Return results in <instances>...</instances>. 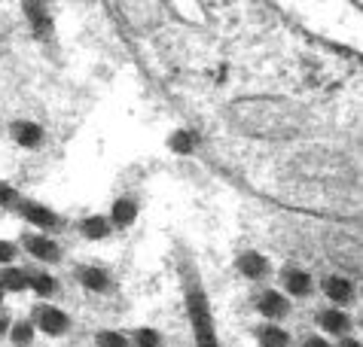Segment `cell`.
<instances>
[{"mask_svg": "<svg viewBox=\"0 0 363 347\" xmlns=\"http://www.w3.org/2000/svg\"><path fill=\"white\" fill-rule=\"evenodd\" d=\"M320 326L330 332V335H345L348 329H351V320L345 317V311H324L320 314Z\"/></svg>", "mask_w": 363, "mask_h": 347, "instance_id": "7c38bea8", "label": "cell"}, {"mask_svg": "<svg viewBox=\"0 0 363 347\" xmlns=\"http://www.w3.org/2000/svg\"><path fill=\"white\" fill-rule=\"evenodd\" d=\"M257 308H259V314H263V317L281 320V317H287V314H290V302H287L281 292L266 290V292L257 295Z\"/></svg>", "mask_w": 363, "mask_h": 347, "instance_id": "277c9868", "label": "cell"}, {"mask_svg": "<svg viewBox=\"0 0 363 347\" xmlns=\"http://www.w3.org/2000/svg\"><path fill=\"white\" fill-rule=\"evenodd\" d=\"M186 311H189V323H193L199 347H220L214 317H211L208 299H205V292L199 290V283H186Z\"/></svg>", "mask_w": 363, "mask_h": 347, "instance_id": "6da1fadb", "label": "cell"}, {"mask_svg": "<svg viewBox=\"0 0 363 347\" xmlns=\"http://www.w3.org/2000/svg\"><path fill=\"white\" fill-rule=\"evenodd\" d=\"M16 244H9V241H0V265H6V262H13L16 259Z\"/></svg>", "mask_w": 363, "mask_h": 347, "instance_id": "603a6c76", "label": "cell"}, {"mask_svg": "<svg viewBox=\"0 0 363 347\" xmlns=\"http://www.w3.org/2000/svg\"><path fill=\"white\" fill-rule=\"evenodd\" d=\"M281 283L287 287L290 295H299V299L311 292V274L302 271V268H284L281 271Z\"/></svg>", "mask_w": 363, "mask_h": 347, "instance_id": "52a82bcc", "label": "cell"}, {"mask_svg": "<svg viewBox=\"0 0 363 347\" xmlns=\"http://www.w3.org/2000/svg\"><path fill=\"white\" fill-rule=\"evenodd\" d=\"M0 290H13V292H22L28 290V278H25V271H18V268H4L0 271Z\"/></svg>", "mask_w": 363, "mask_h": 347, "instance_id": "9a60e30c", "label": "cell"}, {"mask_svg": "<svg viewBox=\"0 0 363 347\" xmlns=\"http://www.w3.org/2000/svg\"><path fill=\"white\" fill-rule=\"evenodd\" d=\"M235 265H238V271L245 274L247 280H259V278H263V274L269 271V262H266V256H259V253H254V250L241 253Z\"/></svg>", "mask_w": 363, "mask_h": 347, "instance_id": "ba28073f", "label": "cell"}, {"mask_svg": "<svg viewBox=\"0 0 363 347\" xmlns=\"http://www.w3.org/2000/svg\"><path fill=\"white\" fill-rule=\"evenodd\" d=\"M25 13L31 16V22H34V28H37V34H43V30H49V16H46V9H43V6L28 4V6H25Z\"/></svg>", "mask_w": 363, "mask_h": 347, "instance_id": "d6986e66", "label": "cell"}, {"mask_svg": "<svg viewBox=\"0 0 363 347\" xmlns=\"http://www.w3.org/2000/svg\"><path fill=\"white\" fill-rule=\"evenodd\" d=\"M9 339H13L16 347H28L34 341V323H16L13 332H9Z\"/></svg>", "mask_w": 363, "mask_h": 347, "instance_id": "ac0fdd59", "label": "cell"}, {"mask_svg": "<svg viewBox=\"0 0 363 347\" xmlns=\"http://www.w3.org/2000/svg\"><path fill=\"white\" fill-rule=\"evenodd\" d=\"M22 244H25V250L31 253V256L43 259V262H55L58 256H62L58 244L52 238H43V234H22Z\"/></svg>", "mask_w": 363, "mask_h": 347, "instance_id": "5b68a950", "label": "cell"}, {"mask_svg": "<svg viewBox=\"0 0 363 347\" xmlns=\"http://www.w3.org/2000/svg\"><path fill=\"white\" fill-rule=\"evenodd\" d=\"M77 280L83 283L86 290H92V292H107L110 290V278L101 268H95V265H83V268H77Z\"/></svg>", "mask_w": 363, "mask_h": 347, "instance_id": "9c48e42d", "label": "cell"}, {"mask_svg": "<svg viewBox=\"0 0 363 347\" xmlns=\"http://www.w3.org/2000/svg\"><path fill=\"white\" fill-rule=\"evenodd\" d=\"M135 344L138 347H159V344H162V339H159L156 329H138L135 332Z\"/></svg>", "mask_w": 363, "mask_h": 347, "instance_id": "ffe728a7", "label": "cell"}, {"mask_svg": "<svg viewBox=\"0 0 363 347\" xmlns=\"http://www.w3.org/2000/svg\"><path fill=\"white\" fill-rule=\"evenodd\" d=\"M34 326L43 329L46 335H62L67 329V317L52 305H37L34 308Z\"/></svg>", "mask_w": 363, "mask_h": 347, "instance_id": "7a4b0ae2", "label": "cell"}, {"mask_svg": "<svg viewBox=\"0 0 363 347\" xmlns=\"http://www.w3.org/2000/svg\"><path fill=\"white\" fill-rule=\"evenodd\" d=\"M110 213H113V217H110L113 220V226H132L135 217H138V204L132 198H116Z\"/></svg>", "mask_w": 363, "mask_h": 347, "instance_id": "8fae6325", "label": "cell"}, {"mask_svg": "<svg viewBox=\"0 0 363 347\" xmlns=\"http://www.w3.org/2000/svg\"><path fill=\"white\" fill-rule=\"evenodd\" d=\"M18 210L25 213V220H31L34 226L40 229H55L58 226V217L43 204H34V201H18Z\"/></svg>", "mask_w": 363, "mask_h": 347, "instance_id": "8992f818", "label": "cell"}, {"mask_svg": "<svg viewBox=\"0 0 363 347\" xmlns=\"http://www.w3.org/2000/svg\"><path fill=\"white\" fill-rule=\"evenodd\" d=\"M168 149H171V152H177V156H189V152L196 149V135H193L189 128L174 131V135L168 137Z\"/></svg>", "mask_w": 363, "mask_h": 347, "instance_id": "4fadbf2b", "label": "cell"}, {"mask_svg": "<svg viewBox=\"0 0 363 347\" xmlns=\"http://www.w3.org/2000/svg\"><path fill=\"white\" fill-rule=\"evenodd\" d=\"M339 347H360V341L357 339H348V335H345V339L339 341Z\"/></svg>", "mask_w": 363, "mask_h": 347, "instance_id": "d4e9b609", "label": "cell"}, {"mask_svg": "<svg viewBox=\"0 0 363 347\" xmlns=\"http://www.w3.org/2000/svg\"><path fill=\"white\" fill-rule=\"evenodd\" d=\"M324 290L336 305H348L351 299H354V287H351V280H345V278H327Z\"/></svg>", "mask_w": 363, "mask_h": 347, "instance_id": "30bf717a", "label": "cell"}, {"mask_svg": "<svg viewBox=\"0 0 363 347\" xmlns=\"http://www.w3.org/2000/svg\"><path fill=\"white\" fill-rule=\"evenodd\" d=\"M9 137H13L18 147H25V149L43 147V128H40L37 122H28V119L13 122V125H9Z\"/></svg>", "mask_w": 363, "mask_h": 347, "instance_id": "3957f363", "label": "cell"}, {"mask_svg": "<svg viewBox=\"0 0 363 347\" xmlns=\"http://www.w3.org/2000/svg\"><path fill=\"white\" fill-rule=\"evenodd\" d=\"M0 302H4V290H0Z\"/></svg>", "mask_w": 363, "mask_h": 347, "instance_id": "4316f807", "label": "cell"}, {"mask_svg": "<svg viewBox=\"0 0 363 347\" xmlns=\"http://www.w3.org/2000/svg\"><path fill=\"white\" fill-rule=\"evenodd\" d=\"M257 335H259V347H290V335L281 326H263Z\"/></svg>", "mask_w": 363, "mask_h": 347, "instance_id": "5bb4252c", "label": "cell"}, {"mask_svg": "<svg viewBox=\"0 0 363 347\" xmlns=\"http://www.w3.org/2000/svg\"><path fill=\"white\" fill-rule=\"evenodd\" d=\"M28 278V287H31L34 292H40V295H52L55 292V280L49 278V274H43V271H31V274H25Z\"/></svg>", "mask_w": 363, "mask_h": 347, "instance_id": "e0dca14e", "label": "cell"}, {"mask_svg": "<svg viewBox=\"0 0 363 347\" xmlns=\"http://www.w3.org/2000/svg\"><path fill=\"white\" fill-rule=\"evenodd\" d=\"M302 347H333V344H330V341H324L320 335H308L306 344H302Z\"/></svg>", "mask_w": 363, "mask_h": 347, "instance_id": "cb8c5ba5", "label": "cell"}, {"mask_svg": "<svg viewBox=\"0 0 363 347\" xmlns=\"http://www.w3.org/2000/svg\"><path fill=\"white\" fill-rule=\"evenodd\" d=\"M98 347H128L119 332H98Z\"/></svg>", "mask_w": 363, "mask_h": 347, "instance_id": "44dd1931", "label": "cell"}, {"mask_svg": "<svg viewBox=\"0 0 363 347\" xmlns=\"http://www.w3.org/2000/svg\"><path fill=\"white\" fill-rule=\"evenodd\" d=\"M83 234L86 238H92V241H101V238H107L110 234V222L104 220V217H89V220H83Z\"/></svg>", "mask_w": 363, "mask_h": 347, "instance_id": "2e32d148", "label": "cell"}, {"mask_svg": "<svg viewBox=\"0 0 363 347\" xmlns=\"http://www.w3.org/2000/svg\"><path fill=\"white\" fill-rule=\"evenodd\" d=\"M0 204H4V207H18L16 189L9 186V183H4V180H0Z\"/></svg>", "mask_w": 363, "mask_h": 347, "instance_id": "7402d4cb", "label": "cell"}, {"mask_svg": "<svg viewBox=\"0 0 363 347\" xmlns=\"http://www.w3.org/2000/svg\"><path fill=\"white\" fill-rule=\"evenodd\" d=\"M6 329H9V320H6V317H0V335H4Z\"/></svg>", "mask_w": 363, "mask_h": 347, "instance_id": "484cf974", "label": "cell"}]
</instances>
